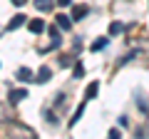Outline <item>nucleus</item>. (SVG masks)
<instances>
[{"mask_svg":"<svg viewBox=\"0 0 149 139\" xmlns=\"http://www.w3.org/2000/svg\"><path fill=\"white\" fill-rule=\"evenodd\" d=\"M107 42H109V38H100L95 45H92V50H102V47H107Z\"/></svg>","mask_w":149,"mask_h":139,"instance_id":"obj_12","label":"nucleus"},{"mask_svg":"<svg viewBox=\"0 0 149 139\" xmlns=\"http://www.w3.org/2000/svg\"><path fill=\"white\" fill-rule=\"evenodd\" d=\"M109 137L112 139H119V129H109Z\"/></svg>","mask_w":149,"mask_h":139,"instance_id":"obj_15","label":"nucleus"},{"mask_svg":"<svg viewBox=\"0 0 149 139\" xmlns=\"http://www.w3.org/2000/svg\"><path fill=\"white\" fill-rule=\"evenodd\" d=\"M90 15V5H74L72 8V20H85Z\"/></svg>","mask_w":149,"mask_h":139,"instance_id":"obj_1","label":"nucleus"},{"mask_svg":"<svg viewBox=\"0 0 149 139\" xmlns=\"http://www.w3.org/2000/svg\"><path fill=\"white\" fill-rule=\"evenodd\" d=\"M124 30V25H122V22H119V20H114V22H112V25H109V35H119V32H122Z\"/></svg>","mask_w":149,"mask_h":139,"instance_id":"obj_11","label":"nucleus"},{"mask_svg":"<svg viewBox=\"0 0 149 139\" xmlns=\"http://www.w3.org/2000/svg\"><path fill=\"white\" fill-rule=\"evenodd\" d=\"M50 77H52V70H50L47 65H45V67H40V72H37V77H35V80H37V82H47Z\"/></svg>","mask_w":149,"mask_h":139,"instance_id":"obj_4","label":"nucleus"},{"mask_svg":"<svg viewBox=\"0 0 149 139\" xmlns=\"http://www.w3.org/2000/svg\"><path fill=\"white\" fill-rule=\"evenodd\" d=\"M10 3H13V5H17V8H22V5L27 3V0H10Z\"/></svg>","mask_w":149,"mask_h":139,"instance_id":"obj_16","label":"nucleus"},{"mask_svg":"<svg viewBox=\"0 0 149 139\" xmlns=\"http://www.w3.org/2000/svg\"><path fill=\"white\" fill-rule=\"evenodd\" d=\"M10 117V112H8V104H0V122H3V119H8Z\"/></svg>","mask_w":149,"mask_h":139,"instance_id":"obj_13","label":"nucleus"},{"mask_svg":"<svg viewBox=\"0 0 149 139\" xmlns=\"http://www.w3.org/2000/svg\"><path fill=\"white\" fill-rule=\"evenodd\" d=\"M72 62H74V57H70V55L60 57V65H62V67H67V65H72Z\"/></svg>","mask_w":149,"mask_h":139,"instance_id":"obj_14","label":"nucleus"},{"mask_svg":"<svg viewBox=\"0 0 149 139\" xmlns=\"http://www.w3.org/2000/svg\"><path fill=\"white\" fill-rule=\"evenodd\" d=\"M97 90H100V82H92V85L87 87V92H85L87 99H95V97H97Z\"/></svg>","mask_w":149,"mask_h":139,"instance_id":"obj_9","label":"nucleus"},{"mask_svg":"<svg viewBox=\"0 0 149 139\" xmlns=\"http://www.w3.org/2000/svg\"><path fill=\"white\" fill-rule=\"evenodd\" d=\"M25 97H27V92H25V90H10V102H13V104L22 102Z\"/></svg>","mask_w":149,"mask_h":139,"instance_id":"obj_5","label":"nucleus"},{"mask_svg":"<svg viewBox=\"0 0 149 139\" xmlns=\"http://www.w3.org/2000/svg\"><path fill=\"white\" fill-rule=\"evenodd\" d=\"M52 5H55V0H35V8H37V10H42V13L52 10Z\"/></svg>","mask_w":149,"mask_h":139,"instance_id":"obj_6","label":"nucleus"},{"mask_svg":"<svg viewBox=\"0 0 149 139\" xmlns=\"http://www.w3.org/2000/svg\"><path fill=\"white\" fill-rule=\"evenodd\" d=\"M57 27L60 30H70V27H72V20H70L67 15H57Z\"/></svg>","mask_w":149,"mask_h":139,"instance_id":"obj_7","label":"nucleus"},{"mask_svg":"<svg viewBox=\"0 0 149 139\" xmlns=\"http://www.w3.org/2000/svg\"><path fill=\"white\" fill-rule=\"evenodd\" d=\"M30 30L35 32V35H37V32H42L45 30V22L42 20H30Z\"/></svg>","mask_w":149,"mask_h":139,"instance_id":"obj_10","label":"nucleus"},{"mask_svg":"<svg viewBox=\"0 0 149 139\" xmlns=\"http://www.w3.org/2000/svg\"><path fill=\"white\" fill-rule=\"evenodd\" d=\"M20 25H25V15H20V13H17V15H13V20L8 22V32L17 30V27H20Z\"/></svg>","mask_w":149,"mask_h":139,"instance_id":"obj_2","label":"nucleus"},{"mask_svg":"<svg viewBox=\"0 0 149 139\" xmlns=\"http://www.w3.org/2000/svg\"><path fill=\"white\" fill-rule=\"evenodd\" d=\"M72 75H74V80H80V77H85V65L74 60V70H72Z\"/></svg>","mask_w":149,"mask_h":139,"instance_id":"obj_8","label":"nucleus"},{"mask_svg":"<svg viewBox=\"0 0 149 139\" xmlns=\"http://www.w3.org/2000/svg\"><path fill=\"white\" fill-rule=\"evenodd\" d=\"M57 5H60V8H67V5H70V0H57Z\"/></svg>","mask_w":149,"mask_h":139,"instance_id":"obj_17","label":"nucleus"},{"mask_svg":"<svg viewBox=\"0 0 149 139\" xmlns=\"http://www.w3.org/2000/svg\"><path fill=\"white\" fill-rule=\"evenodd\" d=\"M17 80H20V82H32V80H35V75H32V70L20 67V70H17Z\"/></svg>","mask_w":149,"mask_h":139,"instance_id":"obj_3","label":"nucleus"}]
</instances>
